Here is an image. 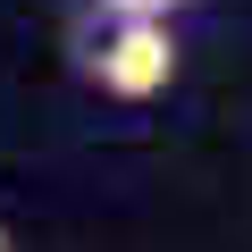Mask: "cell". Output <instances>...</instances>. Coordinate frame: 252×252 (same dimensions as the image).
Returning a JSON list of instances; mask_svg holds the SVG:
<instances>
[{"mask_svg":"<svg viewBox=\"0 0 252 252\" xmlns=\"http://www.w3.org/2000/svg\"><path fill=\"white\" fill-rule=\"evenodd\" d=\"M0 252H17V235H9V227H0Z\"/></svg>","mask_w":252,"mask_h":252,"instance_id":"cell-3","label":"cell"},{"mask_svg":"<svg viewBox=\"0 0 252 252\" xmlns=\"http://www.w3.org/2000/svg\"><path fill=\"white\" fill-rule=\"evenodd\" d=\"M84 76L109 101H152L177 84V26H101L84 51Z\"/></svg>","mask_w":252,"mask_h":252,"instance_id":"cell-1","label":"cell"},{"mask_svg":"<svg viewBox=\"0 0 252 252\" xmlns=\"http://www.w3.org/2000/svg\"><path fill=\"white\" fill-rule=\"evenodd\" d=\"M101 9V26H168L185 0H93Z\"/></svg>","mask_w":252,"mask_h":252,"instance_id":"cell-2","label":"cell"}]
</instances>
